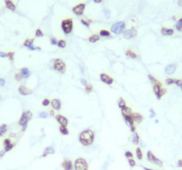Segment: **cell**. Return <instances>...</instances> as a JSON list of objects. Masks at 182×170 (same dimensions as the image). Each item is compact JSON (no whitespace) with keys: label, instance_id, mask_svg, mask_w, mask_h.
<instances>
[{"label":"cell","instance_id":"obj_7","mask_svg":"<svg viewBox=\"0 0 182 170\" xmlns=\"http://www.w3.org/2000/svg\"><path fill=\"white\" fill-rule=\"evenodd\" d=\"M75 170H88V163L83 158H79L76 160L74 164Z\"/></svg>","mask_w":182,"mask_h":170},{"label":"cell","instance_id":"obj_45","mask_svg":"<svg viewBox=\"0 0 182 170\" xmlns=\"http://www.w3.org/2000/svg\"><path fill=\"white\" fill-rule=\"evenodd\" d=\"M148 79L150 80V82H151L153 84H154L155 82H156L157 81V79H156V78H155V77L153 76V75H148Z\"/></svg>","mask_w":182,"mask_h":170},{"label":"cell","instance_id":"obj_40","mask_svg":"<svg viewBox=\"0 0 182 170\" xmlns=\"http://www.w3.org/2000/svg\"><path fill=\"white\" fill-rule=\"evenodd\" d=\"M22 78H23V76L21 75V73H17L16 75H15V80H16L17 82H21L22 80Z\"/></svg>","mask_w":182,"mask_h":170},{"label":"cell","instance_id":"obj_37","mask_svg":"<svg viewBox=\"0 0 182 170\" xmlns=\"http://www.w3.org/2000/svg\"><path fill=\"white\" fill-rule=\"evenodd\" d=\"M93 85L87 83V85L85 86V92H86V93H91L92 91H93Z\"/></svg>","mask_w":182,"mask_h":170},{"label":"cell","instance_id":"obj_10","mask_svg":"<svg viewBox=\"0 0 182 170\" xmlns=\"http://www.w3.org/2000/svg\"><path fill=\"white\" fill-rule=\"evenodd\" d=\"M137 34H138V32H137L136 28H130V29L125 30L124 32H123V35L125 39H132V38H133V37H135Z\"/></svg>","mask_w":182,"mask_h":170},{"label":"cell","instance_id":"obj_50","mask_svg":"<svg viewBox=\"0 0 182 170\" xmlns=\"http://www.w3.org/2000/svg\"><path fill=\"white\" fill-rule=\"evenodd\" d=\"M5 84V80L3 78H0V86H4Z\"/></svg>","mask_w":182,"mask_h":170},{"label":"cell","instance_id":"obj_51","mask_svg":"<svg viewBox=\"0 0 182 170\" xmlns=\"http://www.w3.org/2000/svg\"><path fill=\"white\" fill-rule=\"evenodd\" d=\"M0 57L2 58H7V54L5 52H0Z\"/></svg>","mask_w":182,"mask_h":170},{"label":"cell","instance_id":"obj_16","mask_svg":"<svg viewBox=\"0 0 182 170\" xmlns=\"http://www.w3.org/2000/svg\"><path fill=\"white\" fill-rule=\"evenodd\" d=\"M18 90H19V93L21 94V95H23V96H28V95L32 94V90L28 89L26 86H24V85H21V86L19 87V89H18Z\"/></svg>","mask_w":182,"mask_h":170},{"label":"cell","instance_id":"obj_2","mask_svg":"<svg viewBox=\"0 0 182 170\" xmlns=\"http://www.w3.org/2000/svg\"><path fill=\"white\" fill-rule=\"evenodd\" d=\"M153 90L157 99H161L162 97L166 93V89L163 88V84L158 80L153 84Z\"/></svg>","mask_w":182,"mask_h":170},{"label":"cell","instance_id":"obj_4","mask_svg":"<svg viewBox=\"0 0 182 170\" xmlns=\"http://www.w3.org/2000/svg\"><path fill=\"white\" fill-rule=\"evenodd\" d=\"M61 29L65 35H69L72 32L73 29V20L66 19L61 21Z\"/></svg>","mask_w":182,"mask_h":170},{"label":"cell","instance_id":"obj_11","mask_svg":"<svg viewBox=\"0 0 182 170\" xmlns=\"http://www.w3.org/2000/svg\"><path fill=\"white\" fill-rule=\"evenodd\" d=\"M84 9H85V4H78L77 5L74 6L72 8V12L75 13L76 15L77 16H81L83 15V13L84 12Z\"/></svg>","mask_w":182,"mask_h":170},{"label":"cell","instance_id":"obj_21","mask_svg":"<svg viewBox=\"0 0 182 170\" xmlns=\"http://www.w3.org/2000/svg\"><path fill=\"white\" fill-rule=\"evenodd\" d=\"M132 117L133 118V120L136 122L137 123H140L143 120V116L139 113H132Z\"/></svg>","mask_w":182,"mask_h":170},{"label":"cell","instance_id":"obj_33","mask_svg":"<svg viewBox=\"0 0 182 170\" xmlns=\"http://www.w3.org/2000/svg\"><path fill=\"white\" fill-rule=\"evenodd\" d=\"M60 132L64 136H67L69 135V129H67V127H64V126H60Z\"/></svg>","mask_w":182,"mask_h":170},{"label":"cell","instance_id":"obj_59","mask_svg":"<svg viewBox=\"0 0 182 170\" xmlns=\"http://www.w3.org/2000/svg\"><path fill=\"white\" fill-rule=\"evenodd\" d=\"M180 89H181V90H182V84H181V86H180Z\"/></svg>","mask_w":182,"mask_h":170},{"label":"cell","instance_id":"obj_24","mask_svg":"<svg viewBox=\"0 0 182 170\" xmlns=\"http://www.w3.org/2000/svg\"><path fill=\"white\" fill-rule=\"evenodd\" d=\"M21 75H22V76H23L24 78H28V77H30V71H29V69L27 68H21Z\"/></svg>","mask_w":182,"mask_h":170},{"label":"cell","instance_id":"obj_28","mask_svg":"<svg viewBox=\"0 0 182 170\" xmlns=\"http://www.w3.org/2000/svg\"><path fill=\"white\" fill-rule=\"evenodd\" d=\"M132 143L134 144H138L140 143V136H139L136 132H134L133 135H132Z\"/></svg>","mask_w":182,"mask_h":170},{"label":"cell","instance_id":"obj_8","mask_svg":"<svg viewBox=\"0 0 182 170\" xmlns=\"http://www.w3.org/2000/svg\"><path fill=\"white\" fill-rule=\"evenodd\" d=\"M147 160L149 162H151L152 164H155L158 167H163V163L161 160H159L158 158L155 156V154L152 153L151 151H148L147 153Z\"/></svg>","mask_w":182,"mask_h":170},{"label":"cell","instance_id":"obj_31","mask_svg":"<svg viewBox=\"0 0 182 170\" xmlns=\"http://www.w3.org/2000/svg\"><path fill=\"white\" fill-rule=\"evenodd\" d=\"M125 55L128 56V57L132 58V59H136L137 58V54L135 52H133L132 50H128L126 51V52H125Z\"/></svg>","mask_w":182,"mask_h":170},{"label":"cell","instance_id":"obj_46","mask_svg":"<svg viewBox=\"0 0 182 170\" xmlns=\"http://www.w3.org/2000/svg\"><path fill=\"white\" fill-rule=\"evenodd\" d=\"M47 116H48V114H47L46 112H42V113H39V117L42 118V119H46V118H47Z\"/></svg>","mask_w":182,"mask_h":170},{"label":"cell","instance_id":"obj_6","mask_svg":"<svg viewBox=\"0 0 182 170\" xmlns=\"http://www.w3.org/2000/svg\"><path fill=\"white\" fill-rule=\"evenodd\" d=\"M53 68L54 70L58 71V72L63 74L66 72V64L62 59H56L53 60Z\"/></svg>","mask_w":182,"mask_h":170},{"label":"cell","instance_id":"obj_26","mask_svg":"<svg viewBox=\"0 0 182 170\" xmlns=\"http://www.w3.org/2000/svg\"><path fill=\"white\" fill-rule=\"evenodd\" d=\"M122 115L123 114H125V115H132V109L130 108V107H127V106H125L124 108L122 109Z\"/></svg>","mask_w":182,"mask_h":170},{"label":"cell","instance_id":"obj_48","mask_svg":"<svg viewBox=\"0 0 182 170\" xmlns=\"http://www.w3.org/2000/svg\"><path fill=\"white\" fill-rule=\"evenodd\" d=\"M174 84H176L177 86L180 87V86H181V84H182V80H180V79H177V80H175V83H174Z\"/></svg>","mask_w":182,"mask_h":170},{"label":"cell","instance_id":"obj_25","mask_svg":"<svg viewBox=\"0 0 182 170\" xmlns=\"http://www.w3.org/2000/svg\"><path fill=\"white\" fill-rule=\"evenodd\" d=\"M100 40V35H92L91 37H89L88 41L90 42H96Z\"/></svg>","mask_w":182,"mask_h":170},{"label":"cell","instance_id":"obj_13","mask_svg":"<svg viewBox=\"0 0 182 170\" xmlns=\"http://www.w3.org/2000/svg\"><path fill=\"white\" fill-rule=\"evenodd\" d=\"M3 144H4V151L5 153L10 151L14 147V144H13L12 141H11V139H9V138H6V139L4 140Z\"/></svg>","mask_w":182,"mask_h":170},{"label":"cell","instance_id":"obj_12","mask_svg":"<svg viewBox=\"0 0 182 170\" xmlns=\"http://www.w3.org/2000/svg\"><path fill=\"white\" fill-rule=\"evenodd\" d=\"M100 79L102 82H104V83H106L107 85H111L114 82L113 78H112L111 76H109V75H107V74H105V73L100 74Z\"/></svg>","mask_w":182,"mask_h":170},{"label":"cell","instance_id":"obj_39","mask_svg":"<svg viewBox=\"0 0 182 170\" xmlns=\"http://www.w3.org/2000/svg\"><path fill=\"white\" fill-rule=\"evenodd\" d=\"M165 82L167 85H172L175 83V79H172V78H167L165 80Z\"/></svg>","mask_w":182,"mask_h":170},{"label":"cell","instance_id":"obj_34","mask_svg":"<svg viewBox=\"0 0 182 170\" xmlns=\"http://www.w3.org/2000/svg\"><path fill=\"white\" fill-rule=\"evenodd\" d=\"M100 37H107L110 35V33H109V31H107L106 29H102V30L100 31Z\"/></svg>","mask_w":182,"mask_h":170},{"label":"cell","instance_id":"obj_1","mask_svg":"<svg viewBox=\"0 0 182 170\" xmlns=\"http://www.w3.org/2000/svg\"><path fill=\"white\" fill-rule=\"evenodd\" d=\"M79 142L84 146H90L94 142V133L91 129H85L79 135Z\"/></svg>","mask_w":182,"mask_h":170},{"label":"cell","instance_id":"obj_52","mask_svg":"<svg viewBox=\"0 0 182 170\" xmlns=\"http://www.w3.org/2000/svg\"><path fill=\"white\" fill-rule=\"evenodd\" d=\"M81 82H82V84H83V85H84V86H86V85H87V82H86V80H84V79H81Z\"/></svg>","mask_w":182,"mask_h":170},{"label":"cell","instance_id":"obj_27","mask_svg":"<svg viewBox=\"0 0 182 170\" xmlns=\"http://www.w3.org/2000/svg\"><path fill=\"white\" fill-rule=\"evenodd\" d=\"M125 106H126V103H125L124 99H123V98H120L118 99V107L122 110V109L124 108Z\"/></svg>","mask_w":182,"mask_h":170},{"label":"cell","instance_id":"obj_44","mask_svg":"<svg viewBox=\"0 0 182 170\" xmlns=\"http://www.w3.org/2000/svg\"><path fill=\"white\" fill-rule=\"evenodd\" d=\"M124 155H125V157H126L127 159H132V157H133V154H132L131 151H125V153H124Z\"/></svg>","mask_w":182,"mask_h":170},{"label":"cell","instance_id":"obj_35","mask_svg":"<svg viewBox=\"0 0 182 170\" xmlns=\"http://www.w3.org/2000/svg\"><path fill=\"white\" fill-rule=\"evenodd\" d=\"M66 41L65 40H59L58 41V44H57V45L60 47V48H61V49H63L66 47Z\"/></svg>","mask_w":182,"mask_h":170},{"label":"cell","instance_id":"obj_19","mask_svg":"<svg viewBox=\"0 0 182 170\" xmlns=\"http://www.w3.org/2000/svg\"><path fill=\"white\" fill-rule=\"evenodd\" d=\"M4 4H5L6 8L9 9L10 11L14 12V11L16 10V6H15V4H13V2L12 0H4Z\"/></svg>","mask_w":182,"mask_h":170},{"label":"cell","instance_id":"obj_14","mask_svg":"<svg viewBox=\"0 0 182 170\" xmlns=\"http://www.w3.org/2000/svg\"><path fill=\"white\" fill-rule=\"evenodd\" d=\"M33 42H34V39H26L23 42V46L27 47V48L30 49V50H31V51H35V50L40 51L39 47H34V46H33Z\"/></svg>","mask_w":182,"mask_h":170},{"label":"cell","instance_id":"obj_9","mask_svg":"<svg viewBox=\"0 0 182 170\" xmlns=\"http://www.w3.org/2000/svg\"><path fill=\"white\" fill-rule=\"evenodd\" d=\"M123 117L124 119V122L128 126L130 127L131 129V131L132 133H134L136 130V128L134 126V120H133V118L132 117V115H125V114H123Z\"/></svg>","mask_w":182,"mask_h":170},{"label":"cell","instance_id":"obj_17","mask_svg":"<svg viewBox=\"0 0 182 170\" xmlns=\"http://www.w3.org/2000/svg\"><path fill=\"white\" fill-rule=\"evenodd\" d=\"M176 68H177V66L176 64H170L168 65L165 68V74L168 75H173L176 71Z\"/></svg>","mask_w":182,"mask_h":170},{"label":"cell","instance_id":"obj_41","mask_svg":"<svg viewBox=\"0 0 182 170\" xmlns=\"http://www.w3.org/2000/svg\"><path fill=\"white\" fill-rule=\"evenodd\" d=\"M36 37H44V34H43V32H42V30L41 29H37L36 30Z\"/></svg>","mask_w":182,"mask_h":170},{"label":"cell","instance_id":"obj_5","mask_svg":"<svg viewBox=\"0 0 182 170\" xmlns=\"http://www.w3.org/2000/svg\"><path fill=\"white\" fill-rule=\"evenodd\" d=\"M125 23L123 21H118L111 26V31L116 35H120L124 32Z\"/></svg>","mask_w":182,"mask_h":170},{"label":"cell","instance_id":"obj_36","mask_svg":"<svg viewBox=\"0 0 182 170\" xmlns=\"http://www.w3.org/2000/svg\"><path fill=\"white\" fill-rule=\"evenodd\" d=\"M81 23H82L83 25H84L86 28H89L90 24L92 23V21H87L86 19H82V20H81Z\"/></svg>","mask_w":182,"mask_h":170},{"label":"cell","instance_id":"obj_22","mask_svg":"<svg viewBox=\"0 0 182 170\" xmlns=\"http://www.w3.org/2000/svg\"><path fill=\"white\" fill-rule=\"evenodd\" d=\"M161 34L163 35H172L174 34V30L169 28H162Z\"/></svg>","mask_w":182,"mask_h":170},{"label":"cell","instance_id":"obj_57","mask_svg":"<svg viewBox=\"0 0 182 170\" xmlns=\"http://www.w3.org/2000/svg\"><path fill=\"white\" fill-rule=\"evenodd\" d=\"M50 115L51 116H54V112H53V110L50 111Z\"/></svg>","mask_w":182,"mask_h":170},{"label":"cell","instance_id":"obj_15","mask_svg":"<svg viewBox=\"0 0 182 170\" xmlns=\"http://www.w3.org/2000/svg\"><path fill=\"white\" fill-rule=\"evenodd\" d=\"M55 119L60 124V126H64V127L68 126L69 120L66 117H65V116L60 115V114H57V115H55Z\"/></svg>","mask_w":182,"mask_h":170},{"label":"cell","instance_id":"obj_58","mask_svg":"<svg viewBox=\"0 0 182 170\" xmlns=\"http://www.w3.org/2000/svg\"><path fill=\"white\" fill-rule=\"evenodd\" d=\"M143 168H144V170H153L151 168H147V167H143Z\"/></svg>","mask_w":182,"mask_h":170},{"label":"cell","instance_id":"obj_53","mask_svg":"<svg viewBox=\"0 0 182 170\" xmlns=\"http://www.w3.org/2000/svg\"><path fill=\"white\" fill-rule=\"evenodd\" d=\"M178 167H182V159L181 160H179L178 161Z\"/></svg>","mask_w":182,"mask_h":170},{"label":"cell","instance_id":"obj_3","mask_svg":"<svg viewBox=\"0 0 182 170\" xmlns=\"http://www.w3.org/2000/svg\"><path fill=\"white\" fill-rule=\"evenodd\" d=\"M31 118H32V113L30 111H26L22 113L21 119L19 120V125L22 127V130L23 131L26 129L28 122L31 120Z\"/></svg>","mask_w":182,"mask_h":170},{"label":"cell","instance_id":"obj_23","mask_svg":"<svg viewBox=\"0 0 182 170\" xmlns=\"http://www.w3.org/2000/svg\"><path fill=\"white\" fill-rule=\"evenodd\" d=\"M54 153V149H53V147H46V149H44V153H43V157H46L47 155H49V154H53Z\"/></svg>","mask_w":182,"mask_h":170},{"label":"cell","instance_id":"obj_54","mask_svg":"<svg viewBox=\"0 0 182 170\" xmlns=\"http://www.w3.org/2000/svg\"><path fill=\"white\" fill-rule=\"evenodd\" d=\"M4 153H5V151H0V158L4 157Z\"/></svg>","mask_w":182,"mask_h":170},{"label":"cell","instance_id":"obj_55","mask_svg":"<svg viewBox=\"0 0 182 170\" xmlns=\"http://www.w3.org/2000/svg\"><path fill=\"white\" fill-rule=\"evenodd\" d=\"M94 1V3H96V4H99V3H101L102 2V0H93Z\"/></svg>","mask_w":182,"mask_h":170},{"label":"cell","instance_id":"obj_47","mask_svg":"<svg viewBox=\"0 0 182 170\" xmlns=\"http://www.w3.org/2000/svg\"><path fill=\"white\" fill-rule=\"evenodd\" d=\"M51 44H53V45H57V44H58L57 39L54 38V37H52V38H51Z\"/></svg>","mask_w":182,"mask_h":170},{"label":"cell","instance_id":"obj_43","mask_svg":"<svg viewBox=\"0 0 182 170\" xmlns=\"http://www.w3.org/2000/svg\"><path fill=\"white\" fill-rule=\"evenodd\" d=\"M128 162H129V165H130V166H131L132 167H135V166H136V162H135V160H132V159H129V160H128Z\"/></svg>","mask_w":182,"mask_h":170},{"label":"cell","instance_id":"obj_38","mask_svg":"<svg viewBox=\"0 0 182 170\" xmlns=\"http://www.w3.org/2000/svg\"><path fill=\"white\" fill-rule=\"evenodd\" d=\"M6 54H7V58L10 59V61H13L14 60V52L10 51V52H7Z\"/></svg>","mask_w":182,"mask_h":170},{"label":"cell","instance_id":"obj_42","mask_svg":"<svg viewBox=\"0 0 182 170\" xmlns=\"http://www.w3.org/2000/svg\"><path fill=\"white\" fill-rule=\"evenodd\" d=\"M50 104H51V102H50V100H49L48 98H44V99L43 100V102H42V105L44 106H49Z\"/></svg>","mask_w":182,"mask_h":170},{"label":"cell","instance_id":"obj_29","mask_svg":"<svg viewBox=\"0 0 182 170\" xmlns=\"http://www.w3.org/2000/svg\"><path fill=\"white\" fill-rule=\"evenodd\" d=\"M6 131H7V125L2 124L1 126H0V136H4V134L6 133Z\"/></svg>","mask_w":182,"mask_h":170},{"label":"cell","instance_id":"obj_32","mask_svg":"<svg viewBox=\"0 0 182 170\" xmlns=\"http://www.w3.org/2000/svg\"><path fill=\"white\" fill-rule=\"evenodd\" d=\"M136 156H137V159L138 160H142L143 159V153H142V151H141L140 148H137L136 149Z\"/></svg>","mask_w":182,"mask_h":170},{"label":"cell","instance_id":"obj_20","mask_svg":"<svg viewBox=\"0 0 182 170\" xmlns=\"http://www.w3.org/2000/svg\"><path fill=\"white\" fill-rule=\"evenodd\" d=\"M62 167H63L64 170H73V165H72V162L70 160H64L63 163L61 164Z\"/></svg>","mask_w":182,"mask_h":170},{"label":"cell","instance_id":"obj_56","mask_svg":"<svg viewBox=\"0 0 182 170\" xmlns=\"http://www.w3.org/2000/svg\"><path fill=\"white\" fill-rule=\"evenodd\" d=\"M178 4L179 6H182V0H179L178 1Z\"/></svg>","mask_w":182,"mask_h":170},{"label":"cell","instance_id":"obj_18","mask_svg":"<svg viewBox=\"0 0 182 170\" xmlns=\"http://www.w3.org/2000/svg\"><path fill=\"white\" fill-rule=\"evenodd\" d=\"M51 106L54 110H60L61 108V102H60V99H57V98H54L51 101Z\"/></svg>","mask_w":182,"mask_h":170},{"label":"cell","instance_id":"obj_30","mask_svg":"<svg viewBox=\"0 0 182 170\" xmlns=\"http://www.w3.org/2000/svg\"><path fill=\"white\" fill-rule=\"evenodd\" d=\"M175 28H176V29L178 30L179 32H182V18H180V19L177 21L176 25H175Z\"/></svg>","mask_w":182,"mask_h":170},{"label":"cell","instance_id":"obj_49","mask_svg":"<svg viewBox=\"0 0 182 170\" xmlns=\"http://www.w3.org/2000/svg\"><path fill=\"white\" fill-rule=\"evenodd\" d=\"M155 116H156V113H155L153 109H150V118H153Z\"/></svg>","mask_w":182,"mask_h":170}]
</instances>
